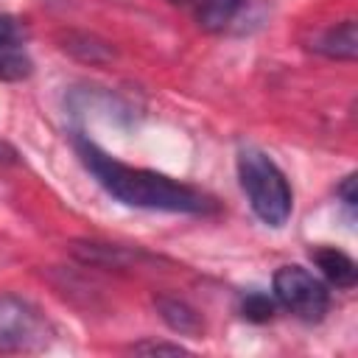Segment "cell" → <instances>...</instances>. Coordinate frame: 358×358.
I'll return each mask as SVG.
<instances>
[{
    "label": "cell",
    "mask_w": 358,
    "mask_h": 358,
    "mask_svg": "<svg viewBox=\"0 0 358 358\" xmlns=\"http://www.w3.org/2000/svg\"><path fill=\"white\" fill-rule=\"evenodd\" d=\"M76 154L81 157L84 168L98 179V185L117 201L140 210H162V213H187V215H210L218 210L215 199L204 190L185 185L179 179H171L165 173L126 165L115 157H109L101 145H95L90 137L76 131L73 137Z\"/></svg>",
    "instance_id": "cell-1"
},
{
    "label": "cell",
    "mask_w": 358,
    "mask_h": 358,
    "mask_svg": "<svg viewBox=\"0 0 358 358\" xmlns=\"http://www.w3.org/2000/svg\"><path fill=\"white\" fill-rule=\"evenodd\" d=\"M238 179L249 199L252 213L263 224L277 229L291 218V210H294L291 185L280 171V165L266 151L255 145H243L238 151Z\"/></svg>",
    "instance_id": "cell-2"
},
{
    "label": "cell",
    "mask_w": 358,
    "mask_h": 358,
    "mask_svg": "<svg viewBox=\"0 0 358 358\" xmlns=\"http://www.w3.org/2000/svg\"><path fill=\"white\" fill-rule=\"evenodd\" d=\"M274 299L302 322H319L330 308L327 285L302 266H282L274 271Z\"/></svg>",
    "instance_id": "cell-3"
},
{
    "label": "cell",
    "mask_w": 358,
    "mask_h": 358,
    "mask_svg": "<svg viewBox=\"0 0 358 358\" xmlns=\"http://www.w3.org/2000/svg\"><path fill=\"white\" fill-rule=\"evenodd\" d=\"M53 338V327L45 313L22 296H0V341L11 350H45Z\"/></svg>",
    "instance_id": "cell-4"
},
{
    "label": "cell",
    "mask_w": 358,
    "mask_h": 358,
    "mask_svg": "<svg viewBox=\"0 0 358 358\" xmlns=\"http://www.w3.org/2000/svg\"><path fill=\"white\" fill-rule=\"evenodd\" d=\"M70 255L84 263V266H95V268H115V271H123V268H137L143 260H148L145 252L140 249H126V246H117V243H101V241H73L67 243Z\"/></svg>",
    "instance_id": "cell-5"
},
{
    "label": "cell",
    "mask_w": 358,
    "mask_h": 358,
    "mask_svg": "<svg viewBox=\"0 0 358 358\" xmlns=\"http://www.w3.org/2000/svg\"><path fill=\"white\" fill-rule=\"evenodd\" d=\"M257 0H196V22L207 34H229L243 28Z\"/></svg>",
    "instance_id": "cell-6"
},
{
    "label": "cell",
    "mask_w": 358,
    "mask_h": 358,
    "mask_svg": "<svg viewBox=\"0 0 358 358\" xmlns=\"http://www.w3.org/2000/svg\"><path fill=\"white\" fill-rule=\"evenodd\" d=\"M154 308H157L159 319H162L173 333L190 336V338H199V336L204 333V319H201V313H199L190 302H185V299H179V296L157 294V296H154Z\"/></svg>",
    "instance_id": "cell-7"
},
{
    "label": "cell",
    "mask_w": 358,
    "mask_h": 358,
    "mask_svg": "<svg viewBox=\"0 0 358 358\" xmlns=\"http://www.w3.org/2000/svg\"><path fill=\"white\" fill-rule=\"evenodd\" d=\"M310 260L316 263L322 277L330 285H336V288H352L355 280H358L355 260L347 252L336 249V246H316V249H310Z\"/></svg>",
    "instance_id": "cell-8"
},
{
    "label": "cell",
    "mask_w": 358,
    "mask_h": 358,
    "mask_svg": "<svg viewBox=\"0 0 358 358\" xmlns=\"http://www.w3.org/2000/svg\"><path fill=\"white\" fill-rule=\"evenodd\" d=\"M322 56L336 59V62H352L358 56V34H355V20H344L330 25L316 36L313 45Z\"/></svg>",
    "instance_id": "cell-9"
},
{
    "label": "cell",
    "mask_w": 358,
    "mask_h": 358,
    "mask_svg": "<svg viewBox=\"0 0 358 358\" xmlns=\"http://www.w3.org/2000/svg\"><path fill=\"white\" fill-rule=\"evenodd\" d=\"M62 50H67L70 56L90 62V64H106L115 59V48L106 39L87 34V31H67L62 36Z\"/></svg>",
    "instance_id": "cell-10"
},
{
    "label": "cell",
    "mask_w": 358,
    "mask_h": 358,
    "mask_svg": "<svg viewBox=\"0 0 358 358\" xmlns=\"http://www.w3.org/2000/svg\"><path fill=\"white\" fill-rule=\"evenodd\" d=\"M34 70V62L22 50V42L0 45V81H22Z\"/></svg>",
    "instance_id": "cell-11"
},
{
    "label": "cell",
    "mask_w": 358,
    "mask_h": 358,
    "mask_svg": "<svg viewBox=\"0 0 358 358\" xmlns=\"http://www.w3.org/2000/svg\"><path fill=\"white\" fill-rule=\"evenodd\" d=\"M241 316L249 322H268L274 316V299L263 291H246L241 299Z\"/></svg>",
    "instance_id": "cell-12"
},
{
    "label": "cell",
    "mask_w": 358,
    "mask_h": 358,
    "mask_svg": "<svg viewBox=\"0 0 358 358\" xmlns=\"http://www.w3.org/2000/svg\"><path fill=\"white\" fill-rule=\"evenodd\" d=\"M129 350H131V352H173V355H179V352H190V350L182 347L179 341H157V338L134 341Z\"/></svg>",
    "instance_id": "cell-13"
},
{
    "label": "cell",
    "mask_w": 358,
    "mask_h": 358,
    "mask_svg": "<svg viewBox=\"0 0 358 358\" xmlns=\"http://www.w3.org/2000/svg\"><path fill=\"white\" fill-rule=\"evenodd\" d=\"M3 42H22V28L17 25L14 17L0 11V45Z\"/></svg>",
    "instance_id": "cell-14"
},
{
    "label": "cell",
    "mask_w": 358,
    "mask_h": 358,
    "mask_svg": "<svg viewBox=\"0 0 358 358\" xmlns=\"http://www.w3.org/2000/svg\"><path fill=\"white\" fill-rule=\"evenodd\" d=\"M336 196L344 201V207L350 210V213H355V204H358V193H355V176L350 173L338 187H336Z\"/></svg>",
    "instance_id": "cell-15"
},
{
    "label": "cell",
    "mask_w": 358,
    "mask_h": 358,
    "mask_svg": "<svg viewBox=\"0 0 358 358\" xmlns=\"http://www.w3.org/2000/svg\"><path fill=\"white\" fill-rule=\"evenodd\" d=\"M171 3H196V0H171Z\"/></svg>",
    "instance_id": "cell-16"
}]
</instances>
